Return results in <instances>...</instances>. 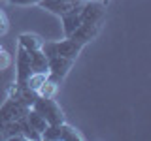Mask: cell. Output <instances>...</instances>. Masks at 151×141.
<instances>
[{"label": "cell", "instance_id": "cell-1", "mask_svg": "<svg viewBox=\"0 0 151 141\" xmlns=\"http://www.w3.org/2000/svg\"><path fill=\"white\" fill-rule=\"evenodd\" d=\"M81 49H83V45L79 41H76L74 38H66V40H60V41H44V45H42V51L45 53V56L60 55V56H66V58H72V60L78 58Z\"/></svg>", "mask_w": 151, "mask_h": 141}, {"label": "cell", "instance_id": "cell-2", "mask_svg": "<svg viewBox=\"0 0 151 141\" xmlns=\"http://www.w3.org/2000/svg\"><path fill=\"white\" fill-rule=\"evenodd\" d=\"M32 109L40 113V115L45 119L47 124H63V122H66L63 109L59 107V103H57L53 98L38 96L36 102L32 103Z\"/></svg>", "mask_w": 151, "mask_h": 141}, {"label": "cell", "instance_id": "cell-3", "mask_svg": "<svg viewBox=\"0 0 151 141\" xmlns=\"http://www.w3.org/2000/svg\"><path fill=\"white\" fill-rule=\"evenodd\" d=\"M47 66H49V73H47V77H49L53 83L59 85L66 75H68L70 70H72L74 60L66 58V56H60V55H53V56H47Z\"/></svg>", "mask_w": 151, "mask_h": 141}, {"label": "cell", "instance_id": "cell-4", "mask_svg": "<svg viewBox=\"0 0 151 141\" xmlns=\"http://www.w3.org/2000/svg\"><path fill=\"white\" fill-rule=\"evenodd\" d=\"M27 111H28L27 105H23L21 102L9 98V100L0 107V124L4 126V124H8V122H12V120H19L21 117L27 115Z\"/></svg>", "mask_w": 151, "mask_h": 141}, {"label": "cell", "instance_id": "cell-5", "mask_svg": "<svg viewBox=\"0 0 151 141\" xmlns=\"http://www.w3.org/2000/svg\"><path fill=\"white\" fill-rule=\"evenodd\" d=\"M81 9H83V4H79V6L68 9L66 13H63V15H60V19H63V30H64V36H66V38L72 36V32L83 23V13H81Z\"/></svg>", "mask_w": 151, "mask_h": 141}, {"label": "cell", "instance_id": "cell-6", "mask_svg": "<svg viewBox=\"0 0 151 141\" xmlns=\"http://www.w3.org/2000/svg\"><path fill=\"white\" fill-rule=\"evenodd\" d=\"M98 32H100V23L83 21L81 25L72 32V36H70V38H74L76 41H79L81 45H85V43H89L91 40H94V38L98 36Z\"/></svg>", "mask_w": 151, "mask_h": 141}, {"label": "cell", "instance_id": "cell-7", "mask_svg": "<svg viewBox=\"0 0 151 141\" xmlns=\"http://www.w3.org/2000/svg\"><path fill=\"white\" fill-rule=\"evenodd\" d=\"M83 21H91V23H102L104 15H106V4L98 2V0H89L83 4Z\"/></svg>", "mask_w": 151, "mask_h": 141}, {"label": "cell", "instance_id": "cell-8", "mask_svg": "<svg viewBox=\"0 0 151 141\" xmlns=\"http://www.w3.org/2000/svg\"><path fill=\"white\" fill-rule=\"evenodd\" d=\"M32 68H30V53L23 47L17 51V83L15 85H25V81L30 77Z\"/></svg>", "mask_w": 151, "mask_h": 141}, {"label": "cell", "instance_id": "cell-9", "mask_svg": "<svg viewBox=\"0 0 151 141\" xmlns=\"http://www.w3.org/2000/svg\"><path fill=\"white\" fill-rule=\"evenodd\" d=\"M30 68H32V73H49L47 56L42 49L30 51Z\"/></svg>", "mask_w": 151, "mask_h": 141}, {"label": "cell", "instance_id": "cell-10", "mask_svg": "<svg viewBox=\"0 0 151 141\" xmlns=\"http://www.w3.org/2000/svg\"><path fill=\"white\" fill-rule=\"evenodd\" d=\"M42 45H44V40H42L40 36H36V34L25 32V34L19 36V47L27 49L28 53H30V51H36V49H42Z\"/></svg>", "mask_w": 151, "mask_h": 141}, {"label": "cell", "instance_id": "cell-11", "mask_svg": "<svg viewBox=\"0 0 151 141\" xmlns=\"http://www.w3.org/2000/svg\"><path fill=\"white\" fill-rule=\"evenodd\" d=\"M27 120H28V124L34 128L38 134L42 135V132H44L45 128H47V122H45V119L40 115L38 111H34L32 107H28V111H27Z\"/></svg>", "mask_w": 151, "mask_h": 141}, {"label": "cell", "instance_id": "cell-12", "mask_svg": "<svg viewBox=\"0 0 151 141\" xmlns=\"http://www.w3.org/2000/svg\"><path fill=\"white\" fill-rule=\"evenodd\" d=\"M83 135L79 134L76 128H72V126H68L64 122L63 124V132H60V141H81Z\"/></svg>", "mask_w": 151, "mask_h": 141}, {"label": "cell", "instance_id": "cell-13", "mask_svg": "<svg viewBox=\"0 0 151 141\" xmlns=\"http://www.w3.org/2000/svg\"><path fill=\"white\" fill-rule=\"evenodd\" d=\"M47 79V73H30V77L25 81V85L28 88H32V90L38 92V88L44 85V81Z\"/></svg>", "mask_w": 151, "mask_h": 141}, {"label": "cell", "instance_id": "cell-14", "mask_svg": "<svg viewBox=\"0 0 151 141\" xmlns=\"http://www.w3.org/2000/svg\"><path fill=\"white\" fill-rule=\"evenodd\" d=\"M57 90V83H53L49 77L44 81V85H42L40 88H38V96H45V98H53V94Z\"/></svg>", "mask_w": 151, "mask_h": 141}, {"label": "cell", "instance_id": "cell-15", "mask_svg": "<svg viewBox=\"0 0 151 141\" xmlns=\"http://www.w3.org/2000/svg\"><path fill=\"white\" fill-rule=\"evenodd\" d=\"M8 28H9V25H8V17H6V13L0 9V36L6 34Z\"/></svg>", "mask_w": 151, "mask_h": 141}, {"label": "cell", "instance_id": "cell-16", "mask_svg": "<svg viewBox=\"0 0 151 141\" xmlns=\"http://www.w3.org/2000/svg\"><path fill=\"white\" fill-rule=\"evenodd\" d=\"M8 64H9V55L6 53V51H2V49H0V70H2V68H6Z\"/></svg>", "mask_w": 151, "mask_h": 141}, {"label": "cell", "instance_id": "cell-17", "mask_svg": "<svg viewBox=\"0 0 151 141\" xmlns=\"http://www.w3.org/2000/svg\"><path fill=\"white\" fill-rule=\"evenodd\" d=\"M13 4H19V6H32V4H40L42 0H9Z\"/></svg>", "mask_w": 151, "mask_h": 141}, {"label": "cell", "instance_id": "cell-18", "mask_svg": "<svg viewBox=\"0 0 151 141\" xmlns=\"http://www.w3.org/2000/svg\"><path fill=\"white\" fill-rule=\"evenodd\" d=\"M2 128H4V126H2V124H0V139H2Z\"/></svg>", "mask_w": 151, "mask_h": 141}, {"label": "cell", "instance_id": "cell-19", "mask_svg": "<svg viewBox=\"0 0 151 141\" xmlns=\"http://www.w3.org/2000/svg\"><path fill=\"white\" fill-rule=\"evenodd\" d=\"M98 2H102V4H108V2H110V0H98Z\"/></svg>", "mask_w": 151, "mask_h": 141}]
</instances>
